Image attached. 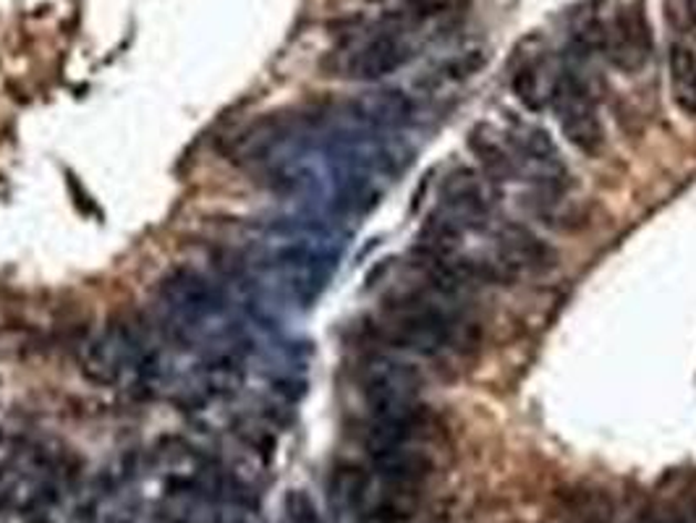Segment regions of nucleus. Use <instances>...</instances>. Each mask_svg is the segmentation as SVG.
<instances>
[{"mask_svg":"<svg viewBox=\"0 0 696 523\" xmlns=\"http://www.w3.org/2000/svg\"><path fill=\"white\" fill-rule=\"evenodd\" d=\"M667 79L678 111L696 116V53L688 45H673L667 53Z\"/></svg>","mask_w":696,"mask_h":523,"instance_id":"11","label":"nucleus"},{"mask_svg":"<svg viewBox=\"0 0 696 523\" xmlns=\"http://www.w3.org/2000/svg\"><path fill=\"white\" fill-rule=\"evenodd\" d=\"M160 301L165 306V325H170L174 335L194 338V335H210L215 341L236 343V327L226 325L228 296L220 285L191 268H178L160 281Z\"/></svg>","mask_w":696,"mask_h":523,"instance_id":"2","label":"nucleus"},{"mask_svg":"<svg viewBox=\"0 0 696 523\" xmlns=\"http://www.w3.org/2000/svg\"><path fill=\"white\" fill-rule=\"evenodd\" d=\"M550 105L555 111L558 126L565 136V142L581 155L598 157L605 147V128L598 116V103L584 76L576 71L565 69L552 82Z\"/></svg>","mask_w":696,"mask_h":523,"instance_id":"3","label":"nucleus"},{"mask_svg":"<svg viewBox=\"0 0 696 523\" xmlns=\"http://www.w3.org/2000/svg\"><path fill=\"white\" fill-rule=\"evenodd\" d=\"M495 260L506 272L508 283L519 275H534L552 264V249L523 226H503L495 233Z\"/></svg>","mask_w":696,"mask_h":523,"instance_id":"7","label":"nucleus"},{"mask_svg":"<svg viewBox=\"0 0 696 523\" xmlns=\"http://www.w3.org/2000/svg\"><path fill=\"white\" fill-rule=\"evenodd\" d=\"M412 59L414 48L404 38V32L387 30L359 42L349 53L346 63H343V71H346V76L359 79V82H377V79L396 74Z\"/></svg>","mask_w":696,"mask_h":523,"instance_id":"5","label":"nucleus"},{"mask_svg":"<svg viewBox=\"0 0 696 523\" xmlns=\"http://www.w3.org/2000/svg\"><path fill=\"white\" fill-rule=\"evenodd\" d=\"M506 136L513 153L516 174L519 170H529L542 184L544 191L563 189L565 176L569 174H565L563 157L558 153L555 142L550 139V134L544 128L521 124Z\"/></svg>","mask_w":696,"mask_h":523,"instance_id":"4","label":"nucleus"},{"mask_svg":"<svg viewBox=\"0 0 696 523\" xmlns=\"http://www.w3.org/2000/svg\"><path fill=\"white\" fill-rule=\"evenodd\" d=\"M469 147L477 155V160L490 181H503L508 176H516V163L511 145H508V136H498L490 126H479L471 132Z\"/></svg>","mask_w":696,"mask_h":523,"instance_id":"10","label":"nucleus"},{"mask_svg":"<svg viewBox=\"0 0 696 523\" xmlns=\"http://www.w3.org/2000/svg\"><path fill=\"white\" fill-rule=\"evenodd\" d=\"M414 116V103L406 92L377 90L364 92L362 97L349 103V124H356L370 132H391V128L406 126Z\"/></svg>","mask_w":696,"mask_h":523,"instance_id":"8","label":"nucleus"},{"mask_svg":"<svg viewBox=\"0 0 696 523\" xmlns=\"http://www.w3.org/2000/svg\"><path fill=\"white\" fill-rule=\"evenodd\" d=\"M684 13H686L688 30L696 34V0H684Z\"/></svg>","mask_w":696,"mask_h":523,"instance_id":"14","label":"nucleus"},{"mask_svg":"<svg viewBox=\"0 0 696 523\" xmlns=\"http://www.w3.org/2000/svg\"><path fill=\"white\" fill-rule=\"evenodd\" d=\"M605 55L615 69L636 74L647 66L652 55V32L647 17L638 6H623L610 17L607 38H605Z\"/></svg>","mask_w":696,"mask_h":523,"instance_id":"6","label":"nucleus"},{"mask_svg":"<svg viewBox=\"0 0 696 523\" xmlns=\"http://www.w3.org/2000/svg\"><path fill=\"white\" fill-rule=\"evenodd\" d=\"M552 82H555V76L548 82V79H544V66L540 61H529L521 63V66L513 71L511 90L516 100H519L529 113H542L544 107L550 105Z\"/></svg>","mask_w":696,"mask_h":523,"instance_id":"12","label":"nucleus"},{"mask_svg":"<svg viewBox=\"0 0 696 523\" xmlns=\"http://www.w3.org/2000/svg\"><path fill=\"white\" fill-rule=\"evenodd\" d=\"M285 511H289L291 523H320L318 508H314L312 498L301 490L291 492L289 498H285Z\"/></svg>","mask_w":696,"mask_h":523,"instance_id":"13","label":"nucleus"},{"mask_svg":"<svg viewBox=\"0 0 696 523\" xmlns=\"http://www.w3.org/2000/svg\"><path fill=\"white\" fill-rule=\"evenodd\" d=\"M458 293L429 285L425 291L404 293L385 306L383 330L398 348L414 351L427 359L469 356L477 351L479 322L456 301Z\"/></svg>","mask_w":696,"mask_h":523,"instance_id":"1","label":"nucleus"},{"mask_svg":"<svg viewBox=\"0 0 696 523\" xmlns=\"http://www.w3.org/2000/svg\"><path fill=\"white\" fill-rule=\"evenodd\" d=\"M372 490H375L372 474L356 463H343L333 471V477H330V500H333L341 511L349 513L367 511Z\"/></svg>","mask_w":696,"mask_h":523,"instance_id":"9","label":"nucleus"}]
</instances>
